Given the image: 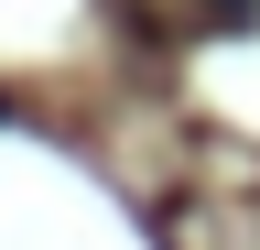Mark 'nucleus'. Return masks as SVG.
Masks as SVG:
<instances>
[{"mask_svg": "<svg viewBox=\"0 0 260 250\" xmlns=\"http://www.w3.org/2000/svg\"><path fill=\"white\" fill-rule=\"evenodd\" d=\"M0 120H11V98H0Z\"/></svg>", "mask_w": 260, "mask_h": 250, "instance_id": "f03ea898", "label": "nucleus"}, {"mask_svg": "<svg viewBox=\"0 0 260 250\" xmlns=\"http://www.w3.org/2000/svg\"><path fill=\"white\" fill-rule=\"evenodd\" d=\"M217 11H228V22H249V11H260V0H217Z\"/></svg>", "mask_w": 260, "mask_h": 250, "instance_id": "f257e3e1", "label": "nucleus"}]
</instances>
